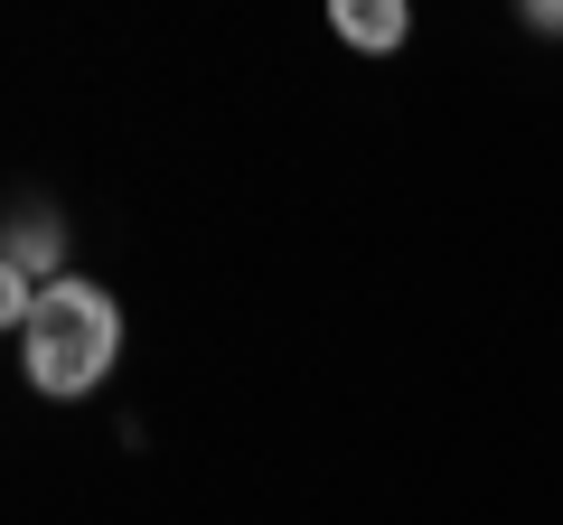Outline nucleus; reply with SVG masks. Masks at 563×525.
<instances>
[{"label":"nucleus","mask_w":563,"mask_h":525,"mask_svg":"<svg viewBox=\"0 0 563 525\" xmlns=\"http://www.w3.org/2000/svg\"><path fill=\"white\" fill-rule=\"evenodd\" d=\"M329 29H339L357 57H395V47L413 38V10H404V0H329Z\"/></svg>","instance_id":"obj_3"},{"label":"nucleus","mask_w":563,"mask_h":525,"mask_svg":"<svg viewBox=\"0 0 563 525\" xmlns=\"http://www.w3.org/2000/svg\"><path fill=\"white\" fill-rule=\"evenodd\" d=\"M526 29H544V38H563V0H526Z\"/></svg>","instance_id":"obj_4"},{"label":"nucleus","mask_w":563,"mask_h":525,"mask_svg":"<svg viewBox=\"0 0 563 525\" xmlns=\"http://www.w3.org/2000/svg\"><path fill=\"white\" fill-rule=\"evenodd\" d=\"M20 357H29V384L57 394V404L95 394V384L113 376V357H122V301L103 282H85V272L47 282L38 291V320H29V338H20Z\"/></svg>","instance_id":"obj_1"},{"label":"nucleus","mask_w":563,"mask_h":525,"mask_svg":"<svg viewBox=\"0 0 563 525\" xmlns=\"http://www.w3.org/2000/svg\"><path fill=\"white\" fill-rule=\"evenodd\" d=\"M0 272H20V282H66V225L47 216V206H20L10 216V235H0Z\"/></svg>","instance_id":"obj_2"}]
</instances>
